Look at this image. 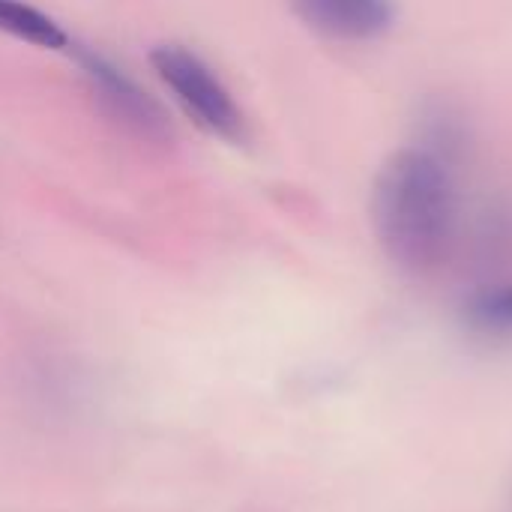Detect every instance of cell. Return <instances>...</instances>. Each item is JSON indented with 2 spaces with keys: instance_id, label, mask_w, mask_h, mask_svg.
Instances as JSON below:
<instances>
[{
  "instance_id": "6da1fadb",
  "label": "cell",
  "mask_w": 512,
  "mask_h": 512,
  "mask_svg": "<svg viewBox=\"0 0 512 512\" xmlns=\"http://www.w3.org/2000/svg\"><path fill=\"white\" fill-rule=\"evenodd\" d=\"M453 162L423 144L384 159L372 183V228L384 255L408 273L438 270L456 240Z\"/></svg>"
},
{
  "instance_id": "7a4b0ae2",
  "label": "cell",
  "mask_w": 512,
  "mask_h": 512,
  "mask_svg": "<svg viewBox=\"0 0 512 512\" xmlns=\"http://www.w3.org/2000/svg\"><path fill=\"white\" fill-rule=\"evenodd\" d=\"M150 63L159 72V78L168 84L174 99L183 105V111L210 135L240 144L246 141V117L237 108L228 87L219 81V75L186 45L168 42L156 45L150 51Z\"/></svg>"
},
{
  "instance_id": "3957f363",
  "label": "cell",
  "mask_w": 512,
  "mask_h": 512,
  "mask_svg": "<svg viewBox=\"0 0 512 512\" xmlns=\"http://www.w3.org/2000/svg\"><path fill=\"white\" fill-rule=\"evenodd\" d=\"M99 105L108 111V117H114L117 123H123L126 129L144 135V138H165L171 135L168 117L159 108V102H153L132 78L123 75V69H117L114 63H108L102 54L93 51H75Z\"/></svg>"
},
{
  "instance_id": "277c9868",
  "label": "cell",
  "mask_w": 512,
  "mask_h": 512,
  "mask_svg": "<svg viewBox=\"0 0 512 512\" xmlns=\"http://www.w3.org/2000/svg\"><path fill=\"white\" fill-rule=\"evenodd\" d=\"M291 12L318 36L372 42L396 24L393 0H288Z\"/></svg>"
},
{
  "instance_id": "5b68a950",
  "label": "cell",
  "mask_w": 512,
  "mask_h": 512,
  "mask_svg": "<svg viewBox=\"0 0 512 512\" xmlns=\"http://www.w3.org/2000/svg\"><path fill=\"white\" fill-rule=\"evenodd\" d=\"M462 318L471 333L486 339H512V279L477 288L465 306Z\"/></svg>"
},
{
  "instance_id": "8992f818",
  "label": "cell",
  "mask_w": 512,
  "mask_h": 512,
  "mask_svg": "<svg viewBox=\"0 0 512 512\" xmlns=\"http://www.w3.org/2000/svg\"><path fill=\"white\" fill-rule=\"evenodd\" d=\"M0 33H9L21 42L39 48H63L66 33L36 6L24 0H0Z\"/></svg>"
}]
</instances>
